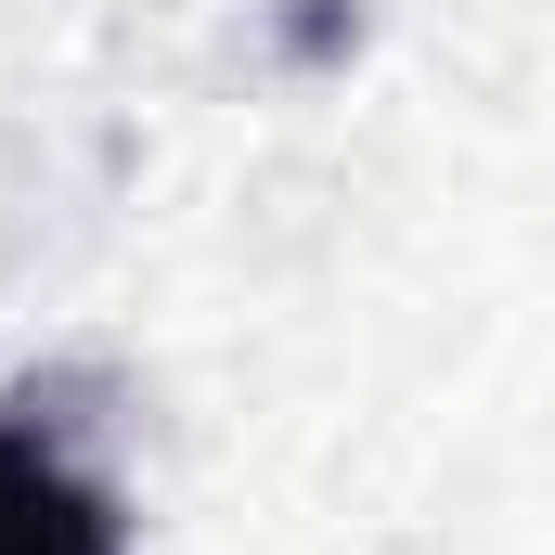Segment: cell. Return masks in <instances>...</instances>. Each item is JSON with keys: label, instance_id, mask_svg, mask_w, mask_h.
Instances as JSON below:
<instances>
[{"label": "cell", "instance_id": "cell-1", "mask_svg": "<svg viewBox=\"0 0 555 555\" xmlns=\"http://www.w3.org/2000/svg\"><path fill=\"white\" fill-rule=\"evenodd\" d=\"M0 555H130V504L39 414H0Z\"/></svg>", "mask_w": 555, "mask_h": 555}]
</instances>
